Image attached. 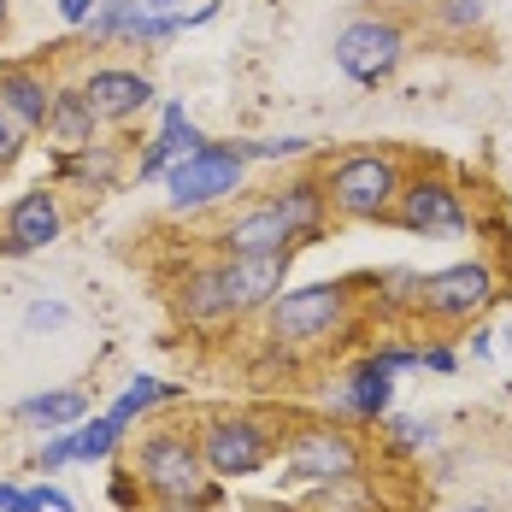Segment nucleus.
I'll list each match as a JSON object with an SVG mask.
<instances>
[{"label":"nucleus","instance_id":"f257e3e1","mask_svg":"<svg viewBox=\"0 0 512 512\" xmlns=\"http://www.w3.org/2000/svg\"><path fill=\"white\" fill-rule=\"evenodd\" d=\"M354 324V283H301L265 301L271 348H318Z\"/></svg>","mask_w":512,"mask_h":512},{"label":"nucleus","instance_id":"f03ea898","mask_svg":"<svg viewBox=\"0 0 512 512\" xmlns=\"http://www.w3.org/2000/svg\"><path fill=\"white\" fill-rule=\"evenodd\" d=\"M401 183H407V171L395 154H342L324 171L330 212L348 224H389V212L401 201Z\"/></svg>","mask_w":512,"mask_h":512},{"label":"nucleus","instance_id":"7ed1b4c3","mask_svg":"<svg viewBox=\"0 0 512 512\" xmlns=\"http://www.w3.org/2000/svg\"><path fill=\"white\" fill-rule=\"evenodd\" d=\"M130 477L154 501H206L212 507V477H206L201 442L189 430H148L130 454Z\"/></svg>","mask_w":512,"mask_h":512},{"label":"nucleus","instance_id":"20e7f679","mask_svg":"<svg viewBox=\"0 0 512 512\" xmlns=\"http://www.w3.org/2000/svg\"><path fill=\"white\" fill-rule=\"evenodd\" d=\"M201 460H206V477H218V483H236V477H259L271 454L283 448V430L277 424H265L254 412H218V418H206L201 424Z\"/></svg>","mask_w":512,"mask_h":512},{"label":"nucleus","instance_id":"39448f33","mask_svg":"<svg viewBox=\"0 0 512 512\" xmlns=\"http://www.w3.org/2000/svg\"><path fill=\"white\" fill-rule=\"evenodd\" d=\"M330 53H336V65H342L354 83L377 89V83H389L395 65L407 59V24H401L395 12H359V18H348V24L336 30Z\"/></svg>","mask_w":512,"mask_h":512},{"label":"nucleus","instance_id":"423d86ee","mask_svg":"<svg viewBox=\"0 0 512 512\" xmlns=\"http://www.w3.org/2000/svg\"><path fill=\"white\" fill-rule=\"evenodd\" d=\"M248 177V159L236 154V142H201L195 154H177L165 165V195L177 212H201V206L236 195Z\"/></svg>","mask_w":512,"mask_h":512},{"label":"nucleus","instance_id":"0eeeda50","mask_svg":"<svg viewBox=\"0 0 512 512\" xmlns=\"http://www.w3.org/2000/svg\"><path fill=\"white\" fill-rule=\"evenodd\" d=\"M283 471L295 483H336V477H359L365 471V448L354 430L342 424H295L283 436Z\"/></svg>","mask_w":512,"mask_h":512},{"label":"nucleus","instance_id":"6e6552de","mask_svg":"<svg viewBox=\"0 0 512 512\" xmlns=\"http://www.w3.org/2000/svg\"><path fill=\"white\" fill-rule=\"evenodd\" d=\"M389 224H401L412 236H430V242H454V236L471 230V212H465L454 183H442V177H407Z\"/></svg>","mask_w":512,"mask_h":512},{"label":"nucleus","instance_id":"1a4fd4ad","mask_svg":"<svg viewBox=\"0 0 512 512\" xmlns=\"http://www.w3.org/2000/svg\"><path fill=\"white\" fill-rule=\"evenodd\" d=\"M489 307H495V265H483V259L442 265L418 289V312L448 318V324H465V318H477V312H489Z\"/></svg>","mask_w":512,"mask_h":512},{"label":"nucleus","instance_id":"9d476101","mask_svg":"<svg viewBox=\"0 0 512 512\" xmlns=\"http://www.w3.org/2000/svg\"><path fill=\"white\" fill-rule=\"evenodd\" d=\"M65 236V206L53 195L48 183L42 189H24L18 201L6 206V218H0V254L6 259H24V254H42Z\"/></svg>","mask_w":512,"mask_h":512},{"label":"nucleus","instance_id":"9b49d317","mask_svg":"<svg viewBox=\"0 0 512 512\" xmlns=\"http://www.w3.org/2000/svg\"><path fill=\"white\" fill-rule=\"evenodd\" d=\"M218 277V295L224 312H254L271 295H283V277H289V254H254V259H218L212 265Z\"/></svg>","mask_w":512,"mask_h":512},{"label":"nucleus","instance_id":"f8f14e48","mask_svg":"<svg viewBox=\"0 0 512 512\" xmlns=\"http://www.w3.org/2000/svg\"><path fill=\"white\" fill-rule=\"evenodd\" d=\"M218 248H224V259L295 254V230H289V218H283L271 201H254V206H242V212L218 230Z\"/></svg>","mask_w":512,"mask_h":512},{"label":"nucleus","instance_id":"ddd939ff","mask_svg":"<svg viewBox=\"0 0 512 512\" xmlns=\"http://www.w3.org/2000/svg\"><path fill=\"white\" fill-rule=\"evenodd\" d=\"M83 95L95 106V118L101 124H124V118H136L142 106H154V77L148 71H130V65H95L89 77H83Z\"/></svg>","mask_w":512,"mask_h":512},{"label":"nucleus","instance_id":"4468645a","mask_svg":"<svg viewBox=\"0 0 512 512\" xmlns=\"http://www.w3.org/2000/svg\"><path fill=\"white\" fill-rule=\"evenodd\" d=\"M265 201L289 218L295 242H318V230L330 224V195H324V177H289V183H277Z\"/></svg>","mask_w":512,"mask_h":512},{"label":"nucleus","instance_id":"2eb2a0df","mask_svg":"<svg viewBox=\"0 0 512 512\" xmlns=\"http://www.w3.org/2000/svg\"><path fill=\"white\" fill-rule=\"evenodd\" d=\"M48 101H53V83L36 71V65H18V59L0 65V106H6L30 136L48 124Z\"/></svg>","mask_w":512,"mask_h":512},{"label":"nucleus","instance_id":"dca6fc26","mask_svg":"<svg viewBox=\"0 0 512 512\" xmlns=\"http://www.w3.org/2000/svg\"><path fill=\"white\" fill-rule=\"evenodd\" d=\"M48 142L59 148V154H71V148H89L95 142V130H101V118H95V106H89V95H83V83L77 89H53L48 101Z\"/></svg>","mask_w":512,"mask_h":512},{"label":"nucleus","instance_id":"f3484780","mask_svg":"<svg viewBox=\"0 0 512 512\" xmlns=\"http://www.w3.org/2000/svg\"><path fill=\"white\" fill-rule=\"evenodd\" d=\"M59 177L65 183H77V189H118V177H124V154L112 148V142H89V148H71V154L59 159Z\"/></svg>","mask_w":512,"mask_h":512},{"label":"nucleus","instance_id":"a211bd4d","mask_svg":"<svg viewBox=\"0 0 512 512\" xmlns=\"http://www.w3.org/2000/svg\"><path fill=\"white\" fill-rule=\"evenodd\" d=\"M18 418L24 424H42V430H77L89 418V395L83 389H48V395L18 401Z\"/></svg>","mask_w":512,"mask_h":512},{"label":"nucleus","instance_id":"6ab92c4d","mask_svg":"<svg viewBox=\"0 0 512 512\" xmlns=\"http://www.w3.org/2000/svg\"><path fill=\"white\" fill-rule=\"evenodd\" d=\"M342 401H348V412H359V418H389L395 383H389V371H383L377 359H359L354 371H348V389H342Z\"/></svg>","mask_w":512,"mask_h":512},{"label":"nucleus","instance_id":"aec40b11","mask_svg":"<svg viewBox=\"0 0 512 512\" xmlns=\"http://www.w3.org/2000/svg\"><path fill=\"white\" fill-rule=\"evenodd\" d=\"M307 512H377V495L359 471V477H336V483H312Z\"/></svg>","mask_w":512,"mask_h":512},{"label":"nucleus","instance_id":"412c9836","mask_svg":"<svg viewBox=\"0 0 512 512\" xmlns=\"http://www.w3.org/2000/svg\"><path fill=\"white\" fill-rule=\"evenodd\" d=\"M136 12H142V0H95V12L83 18V30L95 42H124L130 24H136Z\"/></svg>","mask_w":512,"mask_h":512},{"label":"nucleus","instance_id":"4be33fe9","mask_svg":"<svg viewBox=\"0 0 512 512\" xmlns=\"http://www.w3.org/2000/svg\"><path fill=\"white\" fill-rule=\"evenodd\" d=\"M177 395H183L177 383H159V377H136V383H130V389H124V395L112 401V418H124V424H130L136 412H154V407H165V401H177Z\"/></svg>","mask_w":512,"mask_h":512},{"label":"nucleus","instance_id":"5701e85b","mask_svg":"<svg viewBox=\"0 0 512 512\" xmlns=\"http://www.w3.org/2000/svg\"><path fill=\"white\" fill-rule=\"evenodd\" d=\"M71 436H77V460H106V454L124 442V418L106 412V418H95V424H77Z\"/></svg>","mask_w":512,"mask_h":512},{"label":"nucleus","instance_id":"b1692460","mask_svg":"<svg viewBox=\"0 0 512 512\" xmlns=\"http://www.w3.org/2000/svg\"><path fill=\"white\" fill-rule=\"evenodd\" d=\"M154 142H159V148H165L171 159H177V154H195L206 136L195 130V124H189V112H183V106H165V130H159Z\"/></svg>","mask_w":512,"mask_h":512},{"label":"nucleus","instance_id":"393cba45","mask_svg":"<svg viewBox=\"0 0 512 512\" xmlns=\"http://www.w3.org/2000/svg\"><path fill=\"white\" fill-rule=\"evenodd\" d=\"M430 12H436V24H442V30L465 36V30H477V24L489 18V0H436Z\"/></svg>","mask_w":512,"mask_h":512},{"label":"nucleus","instance_id":"a878e982","mask_svg":"<svg viewBox=\"0 0 512 512\" xmlns=\"http://www.w3.org/2000/svg\"><path fill=\"white\" fill-rule=\"evenodd\" d=\"M418 289H424V271H383L377 277V301L383 307H418Z\"/></svg>","mask_w":512,"mask_h":512},{"label":"nucleus","instance_id":"bb28decb","mask_svg":"<svg viewBox=\"0 0 512 512\" xmlns=\"http://www.w3.org/2000/svg\"><path fill=\"white\" fill-rule=\"evenodd\" d=\"M236 154L242 159H301L312 154L307 136H271V142H236Z\"/></svg>","mask_w":512,"mask_h":512},{"label":"nucleus","instance_id":"cd10ccee","mask_svg":"<svg viewBox=\"0 0 512 512\" xmlns=\"http://www.w3.org/2000/svg\"><path fill=\"white\" fill-rule=\"evenodd\" d=\"M71 324V307L65 301H30L24 307V330L30 336H53V330H65Z\"/></svg>","mask_w":512,"mask_h":512},{"label":"nucleus","instance_id":"c85d7f7f","mask_svg":"<svg viewBox=\"0 0 512 512\" xmlns=\"http://www.w3.org/2000/svg\"><path fill=\"white\" fill-rule=\"evenodd\" d=\"M24 142H30V130H24V124H18V118L0 106V171H12V165H18Z\"/></svg>","mask_w":512,"mask_h":512},{"label":"nucleus","instance_id":"c756f323","mask_svg":"<svg viewBox=\"0 0 512 512\" xmlns=\"http://www.w3.org/2000/svg\"><path fill=\"white\" fill-rule=\"evenodd\" d=\"M389 436L401 448H430L436 442V424H424V418H389Z\"/></svg>","mask_w":512,"mask_h":512},{"label":"nucleus","instance_id":"7c9ffc66","mask_svg":"<svg viewBox=\"0 0 512 512\" xmlns=\"http://www.w3.org/2000/svg\"><path fill=\"white\" fill-rule=\"evenodd\" d=\"M71 460H77V436H71V430H53V442L42 448L36 465H42V471H59V465H71Z\"/></svg>","mask_w":512,"mask_h":512},{"label":"nucleus","instance_id":"2f4dec72","mask_svg":"<svg viewBox=\"0 0 512 512\" xmlns=\"http://www.w3.org/2000/svg\"><path fill=\"white\" fill-rule=\"evenodd\" d=\"M377 365H383V371H412V365H418V348H377Z\"/></svg>","mask_w":512,"mask_h":512},{"label":"nucleus","instance_id":"473e14b6","mask_svg":"<svg viewBox=\"0 0 512 512\" xmlns=\"http://www.w3.org/2000/svg\"><path fill=\"white\" fill-rule=\"evenodd\" d=\"M165 165H171V154H165L159 142H148V148H142V159H136V177H159Z\"/></svg>","mask_w":512,"mask_h":512},{"label":"nucleus","instance_id":"72a5a7b5","mask_svg":"<svg viewBox=\"0 0 512 512\" xmlns=\"http://www.w3.org/2000/svg\"><path fill=\"white\" fill-rule=\"evenodd\" d=\"M418 365H430V371H460V354H454V348H418Z\"/></svg>","mask_w":512,"mask_h":512},{"label":"nucleus","instance_id":"f704fd0d","mask_svg":"<svg viewBox=\"0 0 512 512\" xmlns=\"http://www.w3.org/2000/svg\"><path fill=\"white\" fill-rule=\"evenodd\" d=\"M30 495H36V507H42V512H77L71 501H65V495H59V489H53V483H42V489H30Z\"/></svg>","mask_w":512,"mask_h":512},{"label":"nucleus","instance_id":"c9c22d12","mask_svg":"<svg viewBox=\"0 0 512 512\" xmlns=\"http://www.w3.org/2000/svg\"><path fill=\"white\" fill-rule=\"evenodd\" d=\"M89 12H95V0H59V18H65V24H83Z\"/></svg>","mask_w":512,"mask_h":512},{"label":"nucleus","instance_id":"e433bc0d","mask_svg":"<svg viewBox=\"0 0 512 512\" xmlns=\"http://www.w3.org/2000/svg\"><path fill=\"white\" fill-rule=\"evenodd\" d=\"M154 512H206V501H159Z\"/></svg>","mask_w":512,"mask_h":512},{"label":"nucleus","instance_id":"4c0bfd02","mask_svg":"<svg viewBox=\"0 0 512 512\" xmlns=\"http://www.w3.org/2000/svg\"><path fill=\"white\" fill-rule=\"evenodd\" d=\"M142 6H148V12H177L183 0H142Z\"/></svg>","mask_w":512,"mask_h":512},{"label":"nucleus","instance_id":"58836bf2","mask_svg":"<svg viewBox=\"0 0 512 512\" xmlns=\"http://www.w3.org/2000/svg\"><path fill=\"white\" fill-rule=\"evenodd\" d=\"M460 512H489V507H483V501H471V507H460Z\"/></svg>","mask_w":512,"mask_h":512},{"label":"nucleus","instance_id":"ea45409f","mask_svg":"<svg viewBox=\"0 0 512 512\" xmlns=\"http://www.w3.org/2000/svg\"><path fill=\"white\" fill-rule=\"evenodd\" d=\"M6 12H12V0H0V24H6Z\"/></svg>","mask_w":512,"mask_h":512},{"label":"nucleus","instance_id":"a19ab883","mask_svg":"<svg viewBox=\"0 0 512 512\" xmlns=\"http://www.w3.org/2000/svg\"><path fill=\"white\" fill-rule=\"evenodd\" d=\"M248 512H289V507H248Z\"/></svg>","mask_w":512,"mask_h":512},{"label":"nucleus","instance_id":"79ce46f5","mask_svg":"<svg viewBox=\"0 0 512 512\" xmlns=\"http://www.w3.org/2000/svg\"><path fill=\"white\" fill-rule=\"evenodd\" d=\"M0 495H6V483H0Z\"/></svg>","mask_w":512,"mask_h":512}]
</instances>
